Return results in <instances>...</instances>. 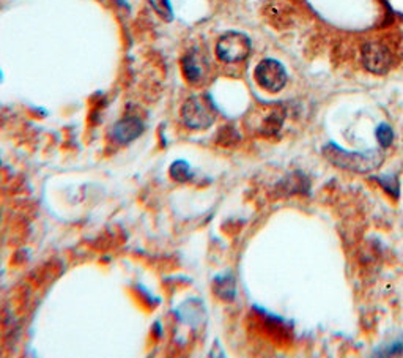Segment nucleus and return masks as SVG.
<instances>
[{"label": "nucleus", "mask_w": 403, "mask_h": 358, "mask_svg": "<svg viewBox=\"0 0 403 358\" xmlns=\"http://www.w3.org/2000/svg\"><path fill=\"white\" fill-rule=\"evenodd\" d=\"M325 156L334 166L353 170V173H369V170L378 168L383 161L382 152H347L333 143L325 147Z\"/></svg>", "instance_id": "1"}, {"label": "nucleus", "mask_w": 403, "mask_h": 358, "mask_svg": "<svg viewBox=\"0 0 403 358\" xmlns=\"http://www.w3.org/2000/svg\"><path fill=\"white\" fill-rule=\"evenodd\" d=\"M182 117L188 128L200 131L213 125L216 108L208 95H194L183 104Z\"/></svg>", "instance_id": "2"}, {"label": "nucleus", "mask_w": 403, "mask_h": 358, "mask_svg": "<svg viewBox=\"0 0 403 358\" xmlns=\"http://www.w3.org/2000/svg\"><path fill=\"white\" fill-rule=\"evenodd\" d=\"M251 40L248 35L240 32H227L224 34L218 44H216V56L219 61L226 63L243 62L251 52Z\"/></svg>", "instance_id": "3"}, {"label": "nucleus", "mask_w": 403, "mask_h": 358, "mask_svg": "<svg viewBox=\"0 0 403 358\" xmlns=\"http://www.w3.org/2000/svg\"><path fill=\"white\" fill-rule=\"evenodd\" d=\"M362 63L373 74H386L394 65V52L386 43L372 40L362 48Z\"/></svg>", "instance_id": "4"}, {"label": "nucleus", "mask_w": 403, "mask_h": 358, "mask_svg": "<svg viewBox=\"0 0 403 358\" xmlns=\"http://www.w3.org/2000/svg\"><path fill=\"white\" fill-rule=\"evenodd\" d=\"M257 84L265 88L266 92H281L287 84V71L283 65L274 58H265L256 66L253 71Z\"/></svg>", "instance_id": "5"}, {"label": "nucleus", "mask_w": 403, "mask_h": 358, "mask_svg": "<svg viewBox=\"0 0 403 358\" xmlns=\"http://www.w3.org/2000/svg\"><path fill=\"white\" fill-rule=\"evenodd\" d=\"M182 70L186 81L192 86H200L208 76V61L199 51H191L183 57Z\"/></svg>", "instance_id": "6"}, {"label": "nucleus", "mask_w": 403, "mask_h": 358, "mask_svg": "<svg viewBox=\"0 0 403 358\" xmlns=\"http://www.w3.org/2000/svg\"><path fill=\"white\" fill-rule=\"evenodd\" d=\"M144 122H142L139 117L128 116L123 117L120 122L114 125V128L110 131V136L118 145H126L132 143V140H136L140 134L144 133Z\"/></svg>", "instance_id": "7"}, {"label": "nucleus", "mask_w": 403, "mask_h": 358, "mask_svg": "<svg viewBox=\"0 0 403 358\" xmlns=\"http://www.w3.org/2000/svg\"><path fill=\"white\" fill-rule=\"evenodd\" d=\"M148 4L152 5V9L161 19L166 22L174 21V9H172L169 0H148Z\"/></svg>", "instance_id": "8"}, {"label": "nucleus", "mask_w": 403, "mask_h": 358, "mask_svg": "<svg viewBox=\"0 0 403 358\" xmlns=\"http://www.w3.org/2000/svg\"><path fill=\"white\" fill-rule=\"evenodd\" d=\"M170 175L178 182H188L189 178L192 177L189 164L186 161H175L170 168Z\"/></svg>", "instance_id": "9"}, {"label": "nucleus", "mask_w": 403, "mask_h": 358, "mask_svg": "<svg viewBox=\"0 0 403 358\" xmlns=\"http://www.w3.org/2000/svg\"><path fill=\"white\" fill-rule=\"evenodd\" d=\"M377 138H378V143L383 148H387L394 140V131L389 125H380L378 130H377Z\"/></svg>", "instance_id": "10"}]
</instances>
